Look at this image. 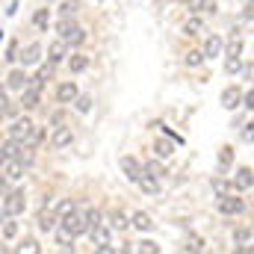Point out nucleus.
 I'll list each match as a JSON object with an SVG mask.
<instances>
[{
    "label": "nucleus",
    "mask_w": 254,
    "mask_h": 254,
    "mask_svg": "<svg viewBox=\"0 0 254 254\" xmlns=\"http://www.w3.org/2000/svg\"><path fill=\"white\" fill-rule=\"evenodd\" d=\"M243 101H246V95H243L240 86H228V89L222 92V107H225V110H237Z\"/></svg>",
    "instance_id": "obj_4"
},
{
    "label": "nucleus",
    "mask_w": 254,
    "mask_h": 254,
    "mask_svg": "<svg viewBox=\"0 0 254 254\" xmlns=\"http://www.w3.org/2000/svg\"><path fill=\"white\" fill-rule=\"evenodd\" d=\"M184 246H187V254H198V252H201V249H204V240H201L198 234H190Z\"/></svg>",
    "instance_id": "obj_27"
},
{
    "label": "nucleus",
    "mask_w": 254,
    "mask_h": 254,
    "mask_svg": "<svg viewBox=\"0 0 254 254\" xmlns=\"http://www.w3.org/2000/svg\"><path fill=\"white\" fill-rule=\"evenodd\" d=\"M57 222H63V219L57 216V210H42V213H39V228H42V231H57Z\"/></svg>",
    "instance_id": "obj_8"
},
{
    "label": "nucleus",
    "mask_w": 254,
    "mask_h": 254,
    "mask_svg": "<svg viewBox=\"0 0 254 254\" xmlns=\"http://www.w3.org/2000/svg\"><path fill=\"white\" fill-rule=\"evenodd\" d=\"M95 254H116V252H113V246H98V252Z\"/></svg>",
    "instance_id": "obj_50"
},
{
    "label": "nucleus",
    "mask_w": 254,
    "mask_h": 254,
    "mask_svg": "<svg viewBox=\"0 0 254 254\" xmlns=\"http://www.w3.org/2000/svg\"><path fill=\"white\" fill-rule=\"evenodd\" d=\"M243 107H249V110H254V89H249V95H246V101H243Z\"/></svg>",
    "instance_id": "obj_48"
},
{
    "label": "nucleus",
    "mask_w": 254,
    "mask_h": 254,
    "mask_svg": "<svg viewBox=\"0 0 254 254\" xmlns=\"http://www.w3.org/2000/svg\"><path fill=\"white\" fill-rule=\"evenodd\" d=\"M15 234H18V225L12 222V216H6L3 219V240H12Z\"/></svg>",
    "instance_id": "obj_33"
},
{
    "label": "nucleus",
    "mask_w": 254,
    "mask_h": 254,
    "mask_svg": "<svg viewBox=\"0 0 254 254\" xmlns=\"http://www.w3.org/2000/svg\"><path fill=\"white\" fill-rule=\"evenodd\" d=\"M136 252H139V254H160V246H157V243H151V240H142V243L136 246Z\"/></svg>",
    "instance_id": "obj_34"
},
{
    "label": "nucleus",
    "mask_w": 254,
    "mask_h": 254,
    "mask_svg": "<svg viewBox=\"0 0 254 254\" xmlns=\"http://www.w3.org/2000/svg\"><path fill=\"white\" fill-rule=\"evenodd\" d=\"M240 54H243V39L234 36V39L228 42V48H225V57H240Z\"/></svg>",
    "instance_id": "obj_31"
},
{
    "label": "nucleus",
    "mask_w": 254,
    "mask_h": 254,
    "mask_svg": "<svg viewBox=\"0 0 254 254\" xmlns=\"http://www.w3.org/2000/svg\"><path fill=\"white\" fill-rule=\"evenodd\" d=\"M74 107H77V110H80V113H89V110H92V101H89V98H86V95H80V98H77V101H74Z\"/></svg>",
    "instance_id": "obj_40"
},
{
    "label": "nucleus",
    "mask_w": 254,
    "mask_h": 254,
    "mask_svg": "<svg viewBox=\"0 0 254 254\" xmlns=\"http://www.w3.org/2000/svg\"><path fill=\"white\" fill-rule=\"evenodd\" d=\"M154 151H157V157H163V160H166V157H172V154H175V145H172L169 139H160V142L154 145Z\"/></svg>",
    "instance_id": "obj_28"
},
{
    "label": "nucleus",
    "mask_w": 254,
    "mask_h": 254,
    "mask_svg": "<svg viewBox=\"0 0 254 254\" xmlns=\"http://www.w3.org/2000/svg\"><path fill=\"white\" fill-rule=\"evenodd\" d=\"M65 54H68V45H65L63 39H60V42H54V45H51V51H48V63H63L65 60Z\"/></svg>",
    "instance_id": "obj_12"
},
{
    "label": "nucleus",
    "mask_w": 254,
    "mask_h": 254,
    "mask_svg": "<svg viewBox=\"0 0 254 254\" xmlns=\"http://www.w3.org/2000/svg\"><path fill=\"white\" fill-rule=\"evenodd\" d=\"M21 107L24 110H36L39 107V89H27L24 98H21Z\"/></svg>",
    "instance_id": "obj_23"
},
{
    "label": "nucleus",
    "mask_w": 254,
    "mask_h": 254,
    "mask_svg": "<svg viewBox=\"0 0 254 254\" xmlns=\"http://www.w3.org/2000/svg\"><path fill=\"white\" fill-rule=\"evenodd\" d=\"M33 122L30 119H12V139L15 142H27L30 136H33Z\"/></svg>",
    "instance_id": "obj_3"
},
{
    "label": "nucleus",
    "mask_w": 254,
    "mask_h": 254,
    "mask_svg": "<svg viewBox=\"0 0 254 254\" xmlns=\"http://www.w3.org/2000/svg\"><path fill=\"white\" fill-rule=\"evenodd\" d=\"M71 213H77V204H74L71 198H65V201H60V207H57V216H60V219H68Z\"/></svg>",
    "instance_id": "obj_30"
},
{
    "label": "nucleus",
    "mask_w": 254,
    "mask_h": 254,
    "mask_svg": "<svg viewBox=\"0 0 254 254\" xmlns=\"http://www.w3.org/2000/svg\"><path fill=\"white\" fill-rule=\"evenodd\" d=\"M89 225H92V228H98V225H101V213H98L95 207H89Z\"/></svg>",
    "instance_id": "obj_44"
},
{
    "label": "nucleus",
    "mask_w": 254,
    "mask_h": 254,
    "mask_svg": "<svg viewBox=\"0 0 254 254\" xmlns=\"http://www.w3.org/2000/svg\"><path fill=\"white\" fill-rule=\"evenodd\" d=\"M201 30H204V24H201V18H198V15L190 18V21L184 24V33H187V36H201Z\"/></svg>",
    "instance_id": "obj_29"
},
{
    "label": "nucleus",
    "mask_w": 254,
    "mask_h": 254,
    "mask_svg": "<svg viewBox=\"0 0 254 254\" xmlns=\"http://www.w3.org/2000/svg\"><path fill=\"white\" fill-rule=\"evenodd\" d=\"M18 60H21L24 65H36L39 60H42V48H39V45H30V48H24V54H21Z\"/></svg>",
    "instance_id": "obj_15"
},
{
    "label": "nucleus",
    "mask_w": 254,
    "mask_h": 254,
    "mask_svg": "<svg viewBox=\"0 0 254 254\" xmlns=\"http://www.w3.org/2000/svg\"><path fill=\"white\" fill-rule=\"evenodd\" d=\"M33 24H36L39 30H48V9H36V15H33Z\"/></svg>",
    "instance_id": "obj_35"
},
{
    "label": "nucleus",
    "mask_w": 254,
    "mask_h": 254,
    "mask_svg": "<svg viewBox=\"0 0 254 254\" xmlns=\"http://www.w3.org/2000/svg\"><path fill=\"white\" fill-rule=\"evenodd\" d=\"M130 222H133V228H139V231H145V234H148V231L154 228V219H151V216H148L145 210H136Z\"/></svg>",
    "instance_id": "obj_11"
},
{
    "label": "nucleus",
    "mask_w": 254,
    "mask_h": 254,
    "mask_svg": "<svg viewBox=\"0 0 254 254\" xmlns=\"http://www.w3.org/2000/svg\"><path fill=\"white\" fill-rule=\"evenodd\" d=\"M234 187H237V190H243V192L252 190V187H254V172L249 169V166L237 172V178H234Z\"/></svg>",
    "instance_id": "obj_9"
},
{
    "label": "nucleus",
    "mask_w": 254,
    "mask_h": 254,
    "mask_svg": "<svg viewBox=\"0 0 254 254\" xmlns=\"http://www.w3.org/2000/svg\"><path fill=\"white\" fill-rule=\"evenodd\" d=\"M0 113H3V119H15V113H18V104H12L6 92L0 95Z\"/></svg>",
    "instance_id": "obj_19"
},
{
    "label": "nucleus",
    "mask_w": 254,
    "mask_h": 254,
    "mask_svg": "<svg viewBox=\"0 0 254 254\" xmlns=\"http://www.w3.org/2000/svg\"><path fill=\"white\" fill-rule=\"evenodd\" d=\"M201 60H207V57H204L201 51H190V54L184 57V63L190 65V68H195V65H201Z\"/></svg>",
    "instance_id": "obj_38"
},
{
    "label": "nucleus",
    "mask_w": 254,
    "mask_h": 254,
    "mask_svg": "<svg viewBox=\"0 0 254 254\" xmlns=\"http://www.w3.org/2000/svg\"><path fill=\"white\" fill-rule=\"evenodd\" d=\"M6 86H12V89H24V86H27L24 71H9V74H6Z\"/></svg>",
    "instance_id": "obj_22"
},
{
    "label": "nucleus",
    "mask_w": 254,
    "mask_h": 254,
    "mask_svg": "<svg viewBox=\"0 0 254 254\" xmlns=\"http://www.w3.org/2000/svg\"><path fill=\"white\" fill-rule=\"evenodd\" d=\"M80 12V0H63L60 3V15H63V21H68L71 15H77Z\"/></svg>",
    "instance_id": "obj_21"
},
{
    "label": "nucleus",
    "mask_w": 254,
    "mask_h": 254,
    "mask_svg": "<svg viewBox=\"0 0 254 254\" xmlns=\"http://www.w3.org/2000/svg\"><path fill=\"white\" fill-rule=\"evenodd\" d=\"M54 74H57V65H54V63H45V65H39V71H36V80L45 86L48 80H54Z\"/></svg>",
    "instance_id": "obj_18"
},
{
    "label": "nucleus",
    "mask_w": 254,
    "mask_h": 254,
    "mask_svg": "<svg viewBox=\"0 0 254 254\" xmlns=\"http://www.w3.org/2000/svg\"><path fill=\"white\" fill-rule=\"evenodd\" d=\"M110 231H113V228H110L107 222H101L98 228H92V240H95L98 246H110Z\"/></svg>",
    "instance_id": "obj_14"
},
{
    "label": "nucleus",
    "mask_w": 254,
    "mask_h": 254,
    "mask_svg": "<svg viewBox=\"0 0 254 254\" xmlns=\"http://www.w3.org/2000/svg\"><path fill=\"white\" fill-rule=\"evenodd\" d=\"M243 210H246V201L243 198H234V195H222L219 198V213L222 216H237Z\"/></svg>",
    "instance_id": "obj_2"
},
{
    "label": "nucleus",
    "mask_w": 254,
    "mask_h": 254,
    "mask_svg": "<svg viewBox=\"0 0 254 254\" xmlns=\"http://www.w3.org/2000/svg\"><path fill=\"white\" fill-rule=\"evenodd\" d=\"M181 3H190V0H181Z\"/></svg>",
    "instance_id": "obj_52"
},
{
    "label": "nucleus",
    "mask_w": 254,
    "mask_h": 254,
    "mask_svg": "<svg viewBox=\"0 0 254 254\" xmlns=\"http://www.w3.org/2000/svg\"><path fill=\"white\" fill-rule=\"evenodd\" d=\"M18 178H21V163H18V160L6 163V166H3V181H18Z\"/></svg>",
    "instance_id": "obj_24"
},
{
    "label": "nucleus",
    "mask_w": 254,
    "mask_h": 254,
    "mask_svg": "<svg viewBox=\"0 0 254 254\" xmlns=\"http://www.w3.org/2000/svg\"><path fill=\"white\" fill-rule=\"evenodd\" d=\"M107 219H110V228L113 231H127V225H130V219H127L125 213H119V210H113Z\"/></svg>",
    "instance_id": "obj_16"
},
{
    "label": "nucleus",
    "mask_w": 254,
    "mask_h": 254,
    "mask_svg": "<svg viewBox=\"0 0 254 254\" xmlns=\"http://www.w3.org/2000/svg\"><path fill=\"white\" fill-rule=\"evenodd\" d=\"M219 54H222V39H219V36H210L207 45H204V57L213 60V57H219Z\"/></svg>",
    "instance_id": "obj_17"
},
{
    "label": "nucleus",
    "mask_w": 254,
    "mask_h": 254,
    "mask_svg": "<svg viewBox=\"0 0 254 254\" xmlns=\"http://www.w3.org/2000/svg\"><path fill=\"white\" fill-rule=\"evenodd\" d=\"M243 18H246V21H254V0H249V3H246V9H243Z\"/></svg>",
    "instance_id": "obj_46"
},
{
    "label": "nucleus",
    "mask_w": 254,
    "mask_h": 254,
    "mask_svg": "<svg viewBox=\"0 0 254 254\" xmlns=\"http://www.w3.org/2000/svg\"><path fill=\"white\" fill-rule=\"evenodd\" d=\"M15 254H42V249H39V243L30 237V240H24V243L15 249Z\"/></svg>",
    "instance_id": "obj_26"
},
{
    "label": "nucleus",
    "mask_w": 254,
    "mask_h": 254,
    "mask_svg": "<svg viewBox=\"0 0 254 254\" xmlns=\"http://www.w3.org/2000/svg\"><path fill=\"white\" fill-rule=\"evenodd\" d=\"M18 163H21V166H30V163H33V154H30V148H24V151L18 154Z\"/></svg>",
    "instance_id": "obj_43"
},
{
    "label": "nucleus",
    "mask_w": 254,
    "mask_h": 254,
    "mask_svg": "<svg viewBox=\"0 0 254 254\" xmlns=\"http://www.w3.org/2000/svg\"><path fill=\"white\" fill-rule=\"evenodd\" d=\"M122 172H125L127 181H133V184H139V181H142V175H145V169H142L133 157H122Z\"/></svg>",
    "instance_id": "obj_6"
},
{
    "label": "nucleus",
    "mask_w": 254,
    "mask_h": 254,
    "mask_svg": "<svg viewBox=\"0 0 254 254\" xmlns=\"http://www.w3.org/2000/svg\"><path fill=\"white\" fill-rule=\"evenodd\" d=\"M249 237H252V234H249L246 228H240V231H237V240H240V243H243V240H249Z\"/></svg>",
    "instance_id": "obj_49"
},
{
    "label": "nucleus",
    "mask_w": 254,
    "mask_h": 254,
    "mask_svg": "<svg viewBox=\"0 0 254 254\" xmlns=\"http://www.w3.org/2000/svg\"><path fill=\"white\" fill-rule=\"evenodd\" d=\"M68 68H71L74 74H80V71H86V68H89V57H83V54H74V57L68 60Z\"/></svg>",
    "instance_id": "obj_25"
},
{
    "label": "nucleus",
    "mask_w": 254,
    "mask_h": 254,
    "mask_svg": "<svg viewBox=\"0 0 254 254\" xmlns=\"http://www.w3.org/2000/svg\"><path fill=\"white\" fill-rule=\"evenodd\" d=\"M187 6H190V12H195V15H198V12H201V9L207 6V0H190Z\"/></svg>",
    "instance_id": "obj_45"
},
{
    "label": "nucleus",
    "mask_w": 254,
    "mask_h": 254,
    "mask_svg": "<svg viewBox=\"0 0 254 254\" xmlns=\"http://www.w3.org/2000/svg\"><path fill=\"white\" fill-rule=\"evenodd\" d=\"M15 12H18V3H15V0H12V3H9V6H6V15H15Z\"/></svg>",
    "instance_id": "obj_51"
},
{
    "label": "nucleus",
    "mask_w": 254,
    "mask_h": 254,
    "mask_svg": "<svg viewBox=\"0 0 254 254\" xmlns=\"http://www.w3.org/2000/svg\"><path fill=\"white\" fill-rule=\"evenodd\" d=\"M18 154H21V142H15V139H6V142H3V163H12V160H18Z\"/></svg>",
    "instance_id": "obj_13"
},
{
    "label": "nucleus",
    "mask_w": 254,
    "mask_h": 254,
    "mask_svg": "<svg viewBox=\"0 0 254 254\" xmlns=\"http://www.w3.org/2000/svg\"><path fill=\"white\" fill-rule=\"evenodd\" d=\"M15 57H18V42H15V39H12V42H9V45H6V63H12V60H15Z\"/></svg>",
    "instance_id": "obj_42"
},
{
    "label": "nucleus",
    "mask_w": 254,
    "mask_h": 254,
    "mask_svg": "<svg viewBox=\"0 0 254 254\" xmlns=\"http://www.w3.org/2000/svg\"><path fill=\"white\" fill-rule=\"evenodd\" d=\"M54 234H57V246H71V240H74V234H71L68 228H63V225H60Z\"/></svg>",
    "instance_id": "obj_32"
},
{
    "label": "nucleus",
    "mask_w": 254,
    "mask_h": 254,
    "mask_svg": "<svg viewBox=\"0 0 254 254\" xmlns=\"http://www.w3.org/2000/svg\"><path fill=\"white\" fill-rule=\"evenodd\" d=\"M3 207H6V216H18V213L27 207V201H24V192H6V201H3Z\"/></svg>",
    "instance_id": "obj_5"
},
{
    "label": "nucleus",
    "mask_w": 254,
    "mask_h": 254,
    "mask_svg": "<svg viewBox=\"0 0 254 254\" xmlns=\"http://www.w3.org/2000/svg\"><path fill=\"white\" fill-rule=\"evenodd\" d=\"M231 163H234V148H222V151H219V166L228 169Z\"/></svg>",
    "instance_id": "obj_39"
},
{
    "label": "nucleus",
    "mask_w": 254,
    "mask_h": 254,
    "mask_svg": "<svg viewBox=\"0 0 254 254\" xmlns=\"http://www.w3.org/2000/svg\"><path fill=\"white\" fill-rule=\"evenodd\" d=\"M42 139H45V130H33V136L24 142V148H30V151H33V148H39V145H42Z\"/></svg>",
    "instance_id": "obj_36"
},
{
    "label": "nucleus",
    "mask_w": 254,
    "mask_h": 254,
    "mask_svg": "<svg viewBox=\"0 0 254 254\" xmlns=\"http://www.w3.org/2000/svg\"><path fill=\"white\" fill-rule=\"evenodd\" d=\"M60 39H63L65 45H83V39H86V30L83 27H77L74 21H60Z\"/></svg>",
    "instance_id": "obj_1"
},
{
    "label": "nucleus",
    "mask_w": 254,
    "mask_h": 254,
    "mask_svg": "<svg viewBox=\"0 0 254 254\" xmlns=\"http://www.w3.org/2000/svg\"><path fill=\"white\" fill-rule=\"evenodd\" d=\"M145 172H148V175H154V178H160V175H163V166H160V163H154V160H148V163H145Z\"/></svg>",
    "instance_id": "obj_41"
},
{
    "label": "nucleus",
    "mask_w": 254,
    "mask_h": 254,
    "mask_svg": "<svg viewBox=\"0 0 254 254\" xmlns=\"http://www.w3.org/2000/svg\"><path fill=\"white\" fill-rule=\"evenodd\" d=\"M225 71H228V74L243 71V60H240V57H228V60H225Z\"/></svg>",
    "instance_id": "obj_37"
},
{
    "label": "nucleus",
    "mask_w": 254,
    "mask_h": 254,
    "mask_svg": "<svg viewBox=\"0 0 254 254\" xmlns=\"http://www.w3.org/2000/svg\"><path fill=\"white\" fill-rule=\"evenodd\" d=\"M240 136H243L246 142H254V122H252L249 127H246V130H240Z\"/></svg>",
    "instance_id": "obj_47"
},
{
    "label": "nucleus",
    "mask_w": 254,
    "mask_h": 254,
    "mask_svg": "<svg viewBox=\"0 0 254 254\" xmlns=\"http://www.w3.org/2000/svg\"><path fill=\"white\" fill-rule=\"evenodd\" d=\"M77 98H80V92H77L74 83H63V86L57 89V101H60V104H74Z\"/></svg>",
    "instance_id": "obj_7"
},
{
    "label": "nucleus",
    "mask_w": 254,
    "mask_h": 254,
    "mask_svg": "<svg viewBox=\"0 0 254 254\" xmlns=\"http://www.w3.org/2000/svg\"><path fill=\"white\" fill-rule=\"evenodd\" d=\"M51 142H54V148H68V145L74 142V133H71L68 127H57L54 136H51Z\"/></svg>",
    "instance_id": "obj_10"
},
{
    "label": "nucleus",
    "mask_w": 254,
    "mask_h": 254,
    "mask_svg": "<svg viewBox=\"0 0 254 254\" xmlns=\"http://www.w3.org/2000/svg\"><path fill=\"white\" fill-rule=\"evenodd\" d=\"M139 187H142V192H148V195H157L160 192V184H157V178L154 175H142V181H139Z\"/></svg>",
    "instance_id": "obj_20"
}]
</instances>
